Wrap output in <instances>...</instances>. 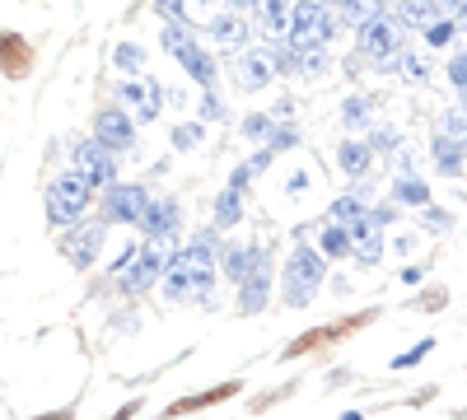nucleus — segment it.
<instances>
[{"mask_svg":"<svg viewBox=\"0 0 467 420\" xmlns=\"http://www.w3.org/2000/svg\"><path fill=\"white\" fill-rule=\"evenodd\" d=\"M211 285H215V252H211V243H187L164 266V294L173 303L202 299V294H211Z\"/></svg>","mask_w":467,"mask_h":420,"instance_id":"nucleus-1","label":"nucleus"},{"mask_svg":"<svg viewBox=\"0 0 467 420\" xmlns=\"http://www.w3.org/2000/svg\"><path fill=\"white\" fill-rule=\"evenodd\" d=\"M285 33H290L295 52H318L337 33V15L327 5H314V0H299V5H290V28Z\"/></svg>","mask_w":467,"mask_h":420,"instance_id":"nucleus-2","label":"nucleus"},{"mask_svg":"<svg viewBox=\"0 0 467 420\" xmlns=\"http://www.w3.org/2000/svg\"><path fill=\"white\" fill-rule=\"evenodd\" d=\"M94 201V187L80 178V173H61L52 187H47V220L52 224H75Z\"/></svg>","mask_w":467,"mask_h":420,"instance_id":"nucleus-3","label":"nucleus"},{"mask_svg":"<svg viewBox=\"0 0 467 420\" xmlns=\"http://www.w3.org/2000/svg\"><path fill=\"white\" fill-rule=\"evenodd\" d=\"M318 285H323V257L314 248H295V257L285 261V303L290 309L314 303Z\"/></svg>","mask_w":467,"mask_h":420,"instance_id":"nucleus-4","label":"nucleus"},{"mask_svg":"<svg viewBox=\"0 0 467 420\" xmlns=\"http://www.w3.org/2000/svg\"><path fill=\"white\" fill-rule=\"evenodd\" d=\"M164 47L173 52V61L192 75V80H197L202 89H215V80H220V70H215V56L211 52H202L197 43H192V37L178 28V24H169L164 28Z\"/></svg>","mask_w":467,"mask_h":420,"instance_id":"nucleus-5","label":"nucleus"},{"mask_svg":"<svg viewBox=\"0 0 467 420\" xmlns=\"http://www.w3.org/2000/svg\"><path fill=\"white\" fill-rule=\"evenodd\" d=\"M70 173H80L89 187H112L117 182V155L108 145H99V140H80L75 145V155H70Z\"/></svg>","mask_w":467,"mask_h":420,"instance_id":"nucleus-6","label":"nucleus"},{"mask_svg":"<svg viewBox=\"0 0 467 420\" xmlns=\"http://www.w3.org/2000/svg\"><path fill=\"white\" fill-rule=\"evenodd\" d=\"M145 206H150L145 187H136V182H112V187H108V201H103V215H108L112 224H140Z\"/></svg>","mask_w":467,"mask_h":420,"instance_id":"nucleus-7","label":"nucleus"},{"mask_svg":"<svg viewBox=\"0 0 467 420\" xmlns=\"http://www.w3.org/2000/svg\"><path fill=\"white\" fill-rule=\"evenodd\" d=\"M122 271H127L122 285H127L131 294H140L150 281H160V276H164V239H150V243L136 252V261H127Z\"/></svg>","mask_w":467,"mask_h":420,"instance_id":"nucleus-8","label":"nucleus"},{"mask_svg":"<svg viewBox=\"0 0 467 420\" xmlns=\"http://www.w3.org/2000/svg\"><path fill=\"white\" fill-rule=\"evenodd\" d=\"M117 98L131 108L136 122H154V118H160V108H164V94H160L154 80L150 85L145 80H122V85H117Z\"/></svg>","mask_w":467,"mask_h":420,"instance_id":"nucleus-9","label":"nucleus"},{"mask_svg":"<svg viewBox=\"0 0 467 420\" xmlns=\"http://www.w3.org/2000/svg\"><path fill=\"white\" fill-rule=\"evenodd\" d=\"M33 43L24 33H10V28H0V75L5 80H24V75L33 70Z\"/></svg>","mask_w":467,"mask_h":420,"instance_id":"nucleus-10","label":"nucleus"},{"mask_svg":"<svg viewBox=\"0 0 467 420\" xmlns=\"http://www.w3.org/2000/svg\"><path fill=\"white\" fill-rule=\"evenodd\" d=\"M94 140L108 145L112 155H117V149H131L136 145V127H131V118H127L122 108H103L99 122H94Z\"/></svg>","mask_w":467,"mask_h":420,"instance_id":"nucleus-11","label":"nucleus"},{"mask_svg":"<svg viewBox=\"0 0 467 420\" xmlns=\"http://www.w3.org/2000/svg\"><path fill=\"white\" fill-rule=\"evenodd\" d=\"M99 248H103V224H75L70 234H66V243H61V252L80 266V271H89V266H94Z\"/></svg>","mask_w":467,"mask_h":420,"instance_id":"nucleus-12","label":"nucleus"},{"mask_svg":"<svg viewBox=\"0 0 467 420\" xmlns=\"http://www.w3.org/2000/svg\"><path fill=\"white\" fill-rule=\"evenodd\" d=\"M266 290H271V266H266V252L244 271L239 281V309L244 313H262L266 309Z\"/></svg>","mask_w":467,"mask_h":420,"instance_id":"nucleus-13","label":"nucleus"},{"mask_svg":"<svg viewBox=\"0 0 467 420\" xmlns=\"http://www.w3.org/2000/svg\"><path fill=\"white\" fill-rule=\"evenodd\" d=\"M239 89H266L271 75H276V61H271V52L262 47H239Z\"/></svg>","mask_w":467,"mask_h":420,"instance_id":"nucleus-14","label":"nucleus"},{"mask_svg":"<svg viewBox=\"0 0 467 420\" xmlns=\"http://www.w3.org/2000/svg\"><path fill=\"white\" fill-rule=\"evenodd\" d=\"M360 52L369 56V61H388L398 52V28L388 24V19H369V24H360Z\"/></svg>","mask_w":467,"mask_h":420,"instance_id":"nucleus-15","label":"nucleus"},{"mask_svg":"<svg viewBox=\"0 0 467 420\" xmlns=\"http://www.w3.org/2000/svg\"><path fill=\"white\" fill-rule=\"evenodd\" d=\"M239 378H229V384H215V388H206V393H197V397H178V402H169V420H178V415H192V411H206V406H215V402H229V397H239Z\"/></svg>","mask_w":467,"mask_h":420,"instance_id":"nucleus-16","label":"nucleus"},{"mask_svg":"<svg viewBox=\"0 0 467 420\" xmlns=\"http://www.w3.org/2000/svg\"><path fill=\"white\" fill-rule=\"evenodd\" d=\"M360 323H365V318H346V323H327V327H314V332H304V336H295L285 355H308V351H318V346H327V341H341L346 332H356Z\"/></svg>","mask_w":467,"mask_h":420,"instance_id":"nucleus-17","label":"nucleus"},{"mask_svg":"<svg viewBox=\"0 0 467 420\" xmlns=\"http://www.w3.org/2000/svg\"><path fill=\"white\" fill-rule=\"evenodd\" d=\"M350 252H360V261H379L383 257V239H379V220L374 215L350 224Z\"/></svg>","mask_w":467,"mask_h":420,"instance_id":"nucleus-18","label":"nucleus"},{"mask_svg":"<svg viewBox=\"0 0 467 420\" xmlns=\"http://www.w3.org/2000/svg\"><path fill=\"white\" fill-rule=\"evenodd\" d=\"M140 229H145V239H169L178 229V206L173 201H150L145 215H140Z\"/></svg>","mask_w":467,"mask_h":420,"instance_id":"nucleus-19","label":"nucleus"},{"mask_svg":"<svg viewBox=\"0 0 467 420\" xmlns=\"http://www.w3.org/2000/svg\"><path fill=\"white\" fill-rule=\"evenodd\" d=\"M211 33H215V43H220L224 52H239V47H244V37H248V19H244V15L211 19Z\"/></svg>","mask_w":467,"mask_h":420,"instance_id":"nucleus-20","label":"nucleus"},{"mask_svg":"<svg viewBox=\"0 0 467 420\" xmlns=\"http://www.w3.org/2000/svg\"><path fill=\"white\" fill-rule=\"evenodd\" d=\"M257 19H262V28L266 33H285L290 28V0H257Z\"/></svg>","mask_w":467,"mask_h":420,"instance_id":"nucleus-21","label":"nucleus"},{"mask_svg":"<svg viewBox=\"0 0 467 420\" xmlns=\"http://www.w3.org/2000/svg\"><path fill=\"white\" fill-rule=\"evenodd\" d=\"M369 159H374V149H369V145H360V140H346V145L337 149V164H341L350 178H360V173L369 169Z\"/></svg>","mask_w":467,"mask_h":420,"instance_id":"nucleus-22","label":"nucleus"},{"mask_svg":"<svg viewBox=\"0 0 467 420\" xmlns=\"http://www.w3.org/2000/svg\"><path fill=\"white\" fill-rule=\"evenodd\" d=\"M435 164H440V173L444 178H458L467 164H462V149H458V140H449L444 131L435 136Z\"/></svg>","mask_w":467,"mask_h":420,"instance_id":"nucleus-23","label":"nucleus"},{"mask_svg":"<svg viewBox=\"0 0 467 420\" xmlns=\"http://www.w3.org/2000/svg\"><path fill=\"white\" fill-rule=\"evenodd\" d=\"M398 15H402V24H407V28H425V24H435L440 0H402Z\"/></svg>","mask_w":467,"mask_h":420,"instance_id":"nucleus-24","label":"nucleus"},{"mask_svg":"<svg viewBox=\"0 0 467 420\" xmlns=\"http://www.w3.org/2000/svg\"><path fill=\"white\" fill-rule=\"evenodd\" d=\"M318 248H323L327 257H350V229L337 224V220H327V229L318 234Z\"/></svg>","mask_w":467,"mask_h":420,"instance_id":"nucleus-25","label":"nucleus"},{"mask_svg":"<svg viewBox=\"0 0 467 420\" xmlns=\"http://www.w3.org/2000/svg\"><path fill=\"white\" fill-rule=\"evenodd\" d=\"M393 197H398L402 206H425V201H431V192H425V182H420V178H411V173H402V178H398Z\"/></svg>","mask_w":467,"mask_h":420,"instance_id":"nucleus-26","label":"nucleus"},{"mask_svg":"<svg viewBox=\"0 0 467 420\" xmlns=\"http://www.w3.org/2000/svg\"><path fill=\"white\" fill-rule=\"evenodd\" d=\"M365 215H369V210H365V206H360L356 197H337V201H332V215H327V220H337V224H346V229H350V224H356V220H365Z\"/></svg>","mask_w":467,"mask_h":420,"instance_id":"nucleus-27","label":"nucleus"},{"mask_svg":"<svg viewBox=\"0 0 467 420\" xmlns=\"http://www.w3.org/2000/svg\"><path fill=\"white\" fill-rule=\"evenodd\" d=\"M154 5H160V15H164L169 24H182V19H192V15H202L197 0H154Z\"/></svg>","mask_w":467,"mask_h":420,"instance_id":"nucleus-28","label":"nucleus"},{"mask_svg":"<svg viewBox=\"0 0 467 420\" xmlns=\"http://www.w3.org/2000/svg\"><path fill=\"white\" fill-rule=\"evenodd\" d=\"M420 33H425V43H431V47H449L453 37H458V28H453L449 19H435V24H425Z\"/></svg>","mask_w":467,"mask_h":420,"instance_id":"nucleus-29","label":"nucleus"},{"mask_svg":"<svg viewBox=\"0 0 467 420\" xmlns=\"http://www.w3.org/2000/svg\"><path fill=\"white\" fill-rule=\"evenodd\" d=\"M215 220L229 229V224H239V187H229V192L220 197V206H215Z\"/></svg>","mask_w":467,"mask_h":420,"instance_id":"nucleus-30","label":"nucleus"},{"mask_svg":"<svg viewBox=\"0 0 467 420\" xmlns=\"http://www.w3.org/2000/svg\"><path fill=\"white\" fill-rule=\"evenodd\" d=\"M341 10L350 15V24H369V19H379V0H346Z\"/></svg>","mask_w":467,"mask_h":420,"instance_id":"nucleus-31","label":"nucleus"},{"mask_svg":"<svg viewBox=\"0 0 467 420\" xmlns=\"http://www.w3.org/2000/svg\"><path fill=\"white\" fill-rule=\"evenodd\" d=\"M440 127H444V136H449V140H467V118H462V112H449V118H444Z\"/></svg>","mask_w":467,"mask_h":420,"instance_id":"nucleus-32","label":"nucleus"},{"mask_svg":"<svg viewBox=\"0 0 467 420\" xmlns=\"http://www.w3.org/2000/svg\"><path fill=\"white\" fill-rule=\"evenodd\" d=\"M145 56H140V47H131V43H122V47H117V66H122V70H136Z\"/></svg>","mask_w":467,"mask_h":420,"instance_id":"nucleus-33","label":"nucleus"},{"mask_svg":"<svg viewBox=\"0 0 467 420\" xmlns=\"http://www.w3.org/2000/svg\"><path fill=\"white\" fill-rule=\"evenodd\" d=\"M365 118H369L365 98H350V103H346V122H350V127H365Z\"/></svg>","mask_w":467,"mask_h":420,"instance_id":"nucleus-34","label":"nucleus"},{"mask_svg":"<svg viewBox=\"0 0 467 420\" xmlns=\"http://www.w3.org/2000/svg\"><path fill=\"white\" fill-rule=\"evenodd\" d=\"M449 80H453L458 89H467V56H453V61H449Z\"/></svg>","mask_w":467,"mask_h":420,"instance_id":"nucleus-35","label":"nucleus"},{"mask_svg":"<svg viewBox=\"0 0 467 420\" xmlns=\"http://www.w3.org/2000/svg\"><path fill=\"white\" fill-rule=\"evenodd\" d=\"M197 140H202L197 127H178V131H173V145H197Z\"/></svg>","mask_w":467,"mask_h":420,"instance_id":"nucleus-36","label":"nucleus"},{"mask_svg":"<svg viewBox=\"0 0 467 420\" xmlns=\"http://www.w3.org/2000/svg\"><path fill=\"white\" fill-rule=\"evenodd\" d=\"M402 75H411V80H420V75H425V61H420V56H402Z\"/></svg>","mask_w":467,"mask_h":420,"instance_id":"nucleus-37","label":"nucleus"},{"mask_svg":"<svg viewBox=\"0 0 467 420\" xmlns=\"http://www.w3.org/2000/svg\"><path fill=\"white\" fill-rule=\"evenodd\" d=\"M244 131H248V136H271V122H266V118H248Z\"/></svg>","mask_w":467,"mask_h":420,"instance_id":"nucleus-38","label":"nucleus"},{"mask_svg":"<svg viewBox=\"0 0 467 420\" xmlns=\"http://www.w3.org/2000/svg\"><path fill=\"white\" fill-rule=\"evenodd\" d=\"M467 0H440V15H462Z\"/></svg>","mask_w":467,"mask_h":420,"instance_id":"nucleus-39","label":"nucleus"},{"mask_svg":"<svg viewBox=\"0 0 467 420\" xmlns=\"http://www.w3.org/2000/svg\"><path fill=\"white\" fill-rule=\"evenodd\" d=\"M33 420H75V411H70V406H61V411H47V415H33Z\"/></svg>","mask_w":467,"mask_h":420,"instance_id":"nucleus-40","label":"nucleus"},{"mask_svg":"<svg viewBox=\"0 0 467 420\" xmlns=\"http://www.w3.org/2000/svg\"><path fill=\"white\" fill-rule=\"evenodd\" d=\"M136 411H140V402H127V406H122V411H117V415H108V420H131V415H136Z\"/></svg>","mask_w":467,"mask_h":420,"instance_id":"nucleus-41","label":"nucleus"},{"mask_svg":"<svg viewBox=\"0 0 467 420\" xmlns=\"http://www.w3.org/2000/svg\"><path fill=\"white\" fill-rule=\"evenodd\" d=\"M341 420H360V411H346V415H341Z\"/></svg>","mask_w":467,"mask_h":420,"instance_id":"nucleus-42","label":"nucleus"},{"mask_svg":"<svg viewBox=\"0 0 467 420\" xmlns=\"http://www.w3.org/2000/svg\"><path fill=\"white\" fill-rule=\"evenodd\" d=\"M234 5H257V0H234Z\"/></svg>","mask_w":467,"mask_h":420,"instance_id":"nucleus-43","label":"nucleus"},{"mask_svg":"<svg viewBox=\"0 0 467 420\" xmlns=\"http://www.w3.org/2000/svg\"><path fill=\"white\" fill-rule=\"evenodd\" d=\"M462 103H467V89H462Z\"/></svg>","mask_w":467,"mask_h":420,"instance_id":"nucleus-44","label":"nucleus"},{"mask_svg":"<svg viewBox=\"0 0 467 420\" xmlns=\"http://www.w3.org/2000/svg\"><path fill=\"white\" fill-rule=\"evenodd\" d=\"M462 43H467V33H462Z\"/></svg>","mask_w":467,"mask_h":420,"instance_id":"nucleus-45","label":"nucleus"},{"mask_svg":"<svg viewBox=\"0 0 467 420\" xmlns=\"http://www.w3.org/2000/svg\"><path fill=\"white\" fill-rule=\"evenodd\" d=\"M462 19H467V10H462Z\"/></svg>","mask_w":467,"mask_h":420,"instance_id":"nucleus-46","label":"nucleus"}]
</instances>
